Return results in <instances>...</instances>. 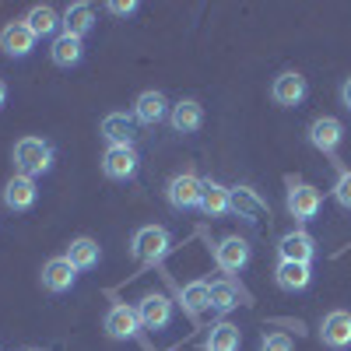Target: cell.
Returning <instances> with one entry per match:
<instances>
[{
	"instance_id": "6da1fadb",
	"label": "cell",
	"mask_w": 351,
	"mask_h": 351,
	"mask_svg": "<svg viewBox=\"0 0 351 351\" xmlns=\"http://www.w3.org/2000/svg\"><path fill=\"white\" fill-rule=\"evenodd\" d=\"M11 162H14L18 176L36 180V176L53 169V144L46 137H21L11 148Z\"/></svg>"
},
{
	"instance_id": "7a4b0ae2",
	"label": "cell",
	"mask_w": 351,
	"mask_h": 351,
	"mask_svg": "<svg viewBox=\"0 0 351 351\" xmlns=\"http://www.w3.org/2000/svg\"><path fill=\"white\" fill-rule=\"evenodd\" d=\"M169 246H172V236H169V228H162V225H144V228H137V232H134V243H130V250H134V256H137L141 263L162 260V256L169 253Z\"/></svg>"
},
{
	"instance_id": "3957f363",
	"label": "cell",
	"mask_w": 351,
	"mask_h": 351,
	"mask_svg": "<svg viewBox=\"0 0 351 351\" xmlns=\"http://www.w3.org/2000/svg\"><path fill=\"white\" fill-rule=\"evenodd\" d=\"M285 204H288V215L295 221H313L319 215V208H324V193H319L316 186H309V183H295V180H291Z\"/></svg>"
},
{
	"instance_id": "277c9868",
	"label": "cell",
	"mask_w": 351,
	"mask_h": 351,
	"mask_svg": "<svg viewBox=\"0 0 351 351\" xmlns=\"http://www.w3.org/2000/svg\"><path fill=\"white\" fill-rule=\"evenodd\" d=\"M200 190H204V180L193 172H180L172 176L169 186H165V197L176 211H190V208H200Z\"/></svg>"
},
{
	"instance_id": "5b68a950",
	"label": "cell",
	"mask_w": 351,
	"mask_h": 351,
	"mask_svg": "<svg viewBox=\"0 0 351 351\" xmlns=\"http://www.w3.org/2000/svg\"><path fill=\"white\" fill-rule=\"evenodd\" d=\"M102 327H106V334H109L112 341H130V337L141 330L137 306H127V302L112 306V309L106 313V319H102Z\"/></svg>"
},
{
	"instance_id": "8992f818",
	"label": "cell",
	"mask_w": 351,
	"mask_h": 351,
	"mask_svg": "<svg viewBox=\"0 0 351 351\" xmlns=\"http://www.w3.org/2000/svg\"><path fill=\"white\" fill-rule=\"evenodd\" d=\"M0 197H4V208L8 211H28L36 208L39 200V190H36V180H28V176H11V180L4 183V190H0Z\"/></svg>"
},
{
	"instance_id": "52a82bcc",
	"label": "cell",
	"mask_w": 351,
	"mask_h": 351,
	"mask_svg": "<svg viewBox=\"0 0 351 351\" xmlns=\"http://www.w3.org/2000/svg\"><path fill=\"white\" fill-rule=\"evenodd\" d=\"M306 95H309V84H306V77H302L299 71H285V74H278L274 84H271V99H274L278 106H285V109L299 106Z\"/></svg>"
},
{
	"instance_id": "ba28073f",
	"label": "cell",
	"mask_w": 351,
	"mask_h": 351,
	"mask_svg": "<svg viewBox=\"0 0 351 351\" xmlns=\"http://www.w3.org/2000/svg\"><path fill=\"white\" fill-rule=\"evenodd\" d=\"M341 137H344V127H341V120H334V116H316V120L309 123V144L324 155H334L341 148Z\"/></svg>"
},
{
	"instance_id": "9c48e42d",
	"label": "cell",
	"mask_w": 351,
	"mask_h": 351,
	"mask_svg": "<svg viewBox=\"0 0 351 351\" xmlns=\"http://www.w3.org/2000/svg\"><path fill=\"white\" fill-rule=\"evenodd\" d=\"M137 316H141V327L148 330H165L172 324V302L165 295H158V291H152V295H144L137 302Z\"/></svg>"
},
{
	"instance_id": "30bf717a",
	"label": "cell",
	"mask_w": 351,
	"mask_h": 351,
	"mask_svg": "<svg viewBox=\"0 0 351 351\" xmlns=\"http://www.w3.org/2000/svg\"><path fill=\"white\" fill-rule=\"evenodd\" d=\"M215 263L225 271V274H239L246 263H250V243L239 239V236H228L215 246Z\"/></svg>"
},
{
	"instance_id": "8fae6325",
	"label": "cell",
	"mask_w": 351,
	"mask_h": 351,
	"mask_svg": "<svg viewBox=\"0 0 351 351\" xmlns=\"http://www.w3.org/2000/svg\"><path fill=\"white\" fill-rule=\"evenodd\" d=\"M137 148L134 144H123V148H106L102 155V172L109 176V180H130V176L137 172Z\"/></svg>"
},
{
	"instance_id": "7c38bea8",
	"label": "cell",
	"mask_w": 351,
	"mask_h": 351,
	"mask_svg": "<svg viewBox=\"0 0 351 351\" xmlns=\"http://www.w3.org/2000/svg\"><path fill=\"white\" fill-rule=\"evenodd\" d=\"M36 49V36L28 32V25L25 21H8L4 28H0V53L4 56H28Z\"/></svg>"
},
{
	"instance_id": "4fadbf2b",
	"label": "cell",
	"mask_w": 351,
	"mask_h": 351,
	"mask_svg": "<svg viewBox=\"0 0 351 351\" xmlns=\"http://www.w3.org/2000/svg\"><path fill=\"white\" fill-rule=\"evenodd\" d=\"M74 281H77V267L67 260V256H53V260H46L43 263V288L46 291H71L74 288Z\"/></svg>"
},
{
	"instance_id": "5bb4252c",
	"label": "cell",
	"mask_w": 351,
	"mask_h": 351,
	"mask_svg": "<svg viewBox=\"0 0 351 351\" xmlns=\"http://www.w3.org/2000/svg\"><path fill=\"white\" fill-rule=\"evenodd\" d=\"M278 256H281V260H295V263H313V256H316V239L309 236V232H302V228L285 232V236L278 239Z\"/></svg>"
},
{
	"instance_id": "9a60e30c",
	"label": "cell",
	"mask_w": 351,
	"mask_h": 351,
	"mask_svg": "<svg viewBox=\"0 0 351 351\" xmlns=\"http://www.w3.org/2000/svg\"><path fill=\"white\" fill-rule=\"evenodd\" d=\"M102 137L109 141V148H123V144H134V134H137V120L134 112H106L102 116Z\"/></svg>"
},
{
	"instance_id": "2e32d148",
	"label": "cell",
	"mask_w": 351,
	"mask_h": 351,
	"mask_svg": "<svg viewBox=\"0 0 351 351\" xmlns=\"http://www.w3.org/2000/svg\"><path fill=\"white\" fill-rule=\"evenodd\" d=\"M169 112H172L169 99H165L162 92H155V88H152V92H141L137 102H134V120H137V123H148V127L162 123Z\"/></svg>"
},
{
	"instance_id": "e0dca14e",
	"label": "cell",
	"mask_w": 351,
	"mask_h": 351,
	"mask_svg": "<svg viewBox=\"0 0 351 351\" xmlns=\"http://www.w3.org/2000/svg\"><path fill=\"white\" fill-rule=\"evenodd\" d=\"M319 337H324L327 348H348L351 344V313L348 309L327 313L324 324H319Z\"/></svg>"
},
{
	"instance_id": "ac0fdd59",
	"label": "cell",
	"mask_w": 351,
	"mask_h": 351,
	"mask_svg": "<svg viewBox=\"0 0 351 351\" xmlns=\"http://www.w3.org/2000/svg\"><path fill=\"white\" fill-rule=\"evenodd\" d=\"M228 197H232V208H228V211L239 215L243 221H260L263 211H267V204L260 200V193H256L253 186H232Z\"/></svg>"
},
{
	"instance_id": "d6986e66",
	"label": "cell",
	"mask_w": 351,
	"mask_h": 351,
	"mask_svg": "<svg viewBox=\"0 0 351 351\" xmlns=\"http://www.w3.org/2000/svg\"><path fill=\"white\" fill-rule=\"evenodd\" d=\"M25 25H28V32H32L36 39H43V36H60V32H56V28H64V18L60 14H56L49 4H36V8H28V14L21 18Z\"/></svg>"
},
{
	"instance_id": "ffe728a7",
	"label": "cell",
	"mask_w": 351,
	"mask_h": 351,
	"mask_svg": "<svg viewBox=\"0 0 351 351\" xmlns=\"http://www.w3.org/2000/svg\"><path fill=\"white\" fill-rule=\"evenodd\" d=\"M169 123H172L176 134H197L200 123H204L200 102H197V99H180V102L172 106V112H169Z\"/></svg>"
},
{
	"instance_id": "44dd1931",
	"label": "cell",
	"mask_w": 351,
	"mask_h": 351,
	"mask_svg": "<svg viewBox=\"0 0 351 351\" xmlns=\"http://www.w3.org/2000/svg\"><path fill=\"white\" fill-rule=\"evenodd\" d=\"M274 281H278L281 291H302L313 281V267L309 263H295V260H281L278 271H274Z\"/></svg>"
},
{
	"instance_id": "7402d4cb",
	"label": "cell",
	"mask_w": 351,
	"mask_h": 351,
	"mask_svg": "<svg viewBox=\"0 0 351 351\" xmlns=\"http://www.w3.org/2000/svg\"><path fill=\"white\" fill-rule=\"evenodd\" d=\"M81 56H84V39H74V36L60 32V36L49 43V60L56 67H77Z\"/></svg>"
},
{
	"instance_id": "603a6c76",
	"label": "cell",
	"mask_w": 351,
	"mask_h": 351,
	"mask_svg": "<svg viewBox=\"0 0 351 351\" xmlns=\"http://www.w3.org/2000/svg\"><path fill=\"white\" fill-rule=\"evenodd\" d=\"M92 28H95V8H92V4L77 0V4H71V8L64 11V32H67V36L84 39Z\"/></svg>"
},
{
	"instance_id": "cb8c5ba5",
	"label": "cell",
	"mask_w": 351,
	"mask_h": 351,
	"mask_svg": "<svg viewBox=\"0 0 351 351\" xmlns=\"http://www.w3.org/2000/svg\"><path fill=\"white\" fill-rule=\"evenodd\" d=\"M228 208H232L228 186H221V183H215V180H204V190H200V211H204V215H211V218H218V215H228Z\"/></svg>"
},
{
	"instance_id": "d4e9b609",
	"label": "cell",
	"mask_w": 351,
	"mask_h": 351,
	"mask_svg": "<svg viewBox=\"0 0 351 351\" xmlns=\"http://www.w3.org/2000/svg\"><path fill=\"white\" fill-rule=\"evenodd\" d=\"M67 260L74 263L77 271H92V267H99L102 250H99V243H95V239L81 236V239H74V243H71V250H67Z\"/></svg>"
},
{
	"instance_id": "484cf974",
	"label": "cell",
	"mask_w": 351,
	"mask_h": 351,
	"mask_svg": "<svg viewBox=\"0 0 351 351\" xmlns=\"http://www.w3.org/2000/svg\"><path fill=\"white\" fill-rule=\"evenodd\" d=\"M239 344H243V334L232 324H215L208 337H204V351H239Z\"/></svg>"
},
{
	"instance_id": "4316f807",
	"label": "cell",
	"mask_w": 351,
	"mask_h": 351,
	"mask_svg": "<svg viewBox=\"0 0 351 351\" xmlns=\"http://www.w3.org/2000/svg\"><path fill=\"white\" fill-rule=\"evenodd\" d=\"M183 309L190 313V316H200L204 309H211V285L208 281H190L186 288H183Z\"/></svg>"
},
{
	"instance_id": "83f0119b",
	"label": "cell",
	"mask_w": 351,
	"mask_h": 351,
	"mask_svg": "<svg viewBox=\"0 0 351 351\" xmlns=\"http://www.w3.org/2000/svg\"><path fill=\"white\" fill-rule=\"evenodd\" d=\"M239 288L236 285H232V281H215L211 285V309L215 313H232V309H236L239 306Z\"/></svg>"
},
{
	"instance_id": "f1b7e54d",
	"label": "cell",
	"mask_w": 351,
	"mask_h": 351,
	"mask_svg": "<svg viewBox=\"0 0 351 351\" xmlns=\"http://www.w3.org/2000/svg\"><path fill=\"white\" fill-rule=\"evenodd\" d=\"M334 200L351 211V172H341V180L334 183Z\"/></svg>"
},
{
	"instance_id": "f546056e",
	"label": "cell",
	"mask_w": 351,
	"mask_h": 351,
	"mask_svg": "<svg viewBox=\"0 0 351 351\" xmlns=\"http://www.w3.org/2000/svg\"><path fill=\"white\" fill-rule=\"evenodd\" d=\"M260 351H291V337L288 334H263Z\"/></svg>"
},
{
	"instance_id": "4dcf8cb0",
	"label": "cell",
	"mask_w": 351,
	"mask_h": 351,
	"mask_svg": "<svg viewBox=\"0 0 351 351\" xmlns=\"http://www.w3.org/2000/svg\"><path fill=\"white\" fill-rule=\"evenodd\" d=\"M109 11H112V14H120V18H127V14H134V11H137V4H134V0H112Z\"/></svg>"
},
{
	"instance_id": "1f68e13d",
	"label": "cell",
	"mask_w": 351,
	"mask_h": 351,
	"mask_svg": "<svg viewBox=\"0 0 351 351\" xmlns=\"http://www.w3.org/2000/svg\"><path fill=\"white\" fill-rule=\"evenodd\" d=\"M341 102H344V109H351V77H344V84H341Z\"/></svg>"
},
{
	"instance_id": "d6a6232c",
	"label": "cell",
	"mask_w": 351,
	"mask_h": 351,
	"mask_svg": "<svg viewBox=\"0 0 351 351\" xmlns=\"http://www.w3.org/2000/svg\"><path fill=\"white\" fill-rule=\"evenodd\" d=\"M4 102H8V84H4V77H0V109H4Z\"/></svg>"
},
{
	"instance_id": "836d02e7",
	"label": "cell",
	"mask_w": 351,
	"mask_h": 351,
	"mask_svg": "<svg viewBox=\"0 0 351 351\" xmlns=\"http://www.w3.org/2000/svg\"><path fill=\"white\" fill-rule=\"evenodd\" d=\"M28 351H36V348H28Z\"/></svg>"
}]
</instances>
